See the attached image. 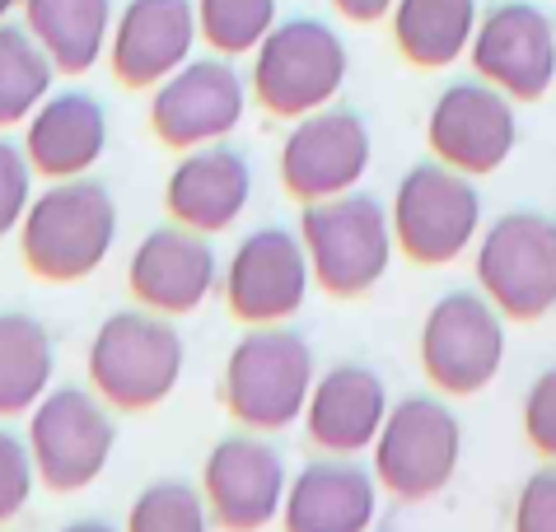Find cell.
<instances>
[{"label":"cell","mask_w":556,"mask_h":532,"mask_svg":"<svg viewBox=\"0 0 556 532\" xmlns=\"http://www.w3.org/2000/svg\"><path fill=\"white\" fill-rule=\"evenodd\" d=\"M117 243V201L89 174L56 178L28 201L20 220V253L38 280L75 286L94 276Z\"/></svg>","instance_id":"obj_1"},{"label":"cell","mask_w":556,"mask_h":532,"mask_svg":"<svg viewBox=\"0 0 556 532\" xmlns=\"http://www.w3.org/2000/svg\"><path fill=\"white\" fill-rule=\"evenodd\" d=\"M314 379L318 373H314L308 341L281 322H267V327H249L235 341V351L225 359L220 397H225V411L243 430L271 434L304 420Z\"/></svg>","instance_id":"obj_2"},{"label":"cell","mask_w":556,"mask_h":532,"mask_svg":"<svg viewBox=\"0 0 556 532\" xmlns=\"http://www.w3.org/2000/svg\"><path fill=\"white\" fill-rule=\"evenodd\" d=\"M182 359L188 346L164 313L122 308L89 341V383L117 411H150L178 388Z\"/></svg>","instance_id":"obj_3"},{"label":"cell","mask_w":556,"mask_h":532,"mask_svg":"<svg viewBox=\"0 0 556 532\" xmlns=\"http://www.w3.org/2000/svg\"><path fill=\"white\" fill-rule=\"evenodd\" d=\"M351 56L342 34L328 20L295 14V20H276V28L257 42L249 89L271 117H304L328 107L346 85Z\"/></svg>","instance_id":"obj_4"},{"label":"cell","mask_w":556,"mask_h":532,"mask_svg":"<svg viewBox=\"0 0 556 532\" xmlns=\"http://www.w3.org/2000/svg\"><path fill=\"white\" fill-rule=\"evenodd\" d=\"M300 243L308 253L314 286H323L332 300H355L375 290L397 248L389 211L365 192L308 201L300 215Z\"/></svg>","instance_id":"obj_5"},{"label":"cell","mask_w":556,"mask_h":532,"mask_svg":"<svg viewBox=\"0 0 556 532\" xmlns=\"http://www.w3.org/2000/svg\"><path fill=\"white\" fill-rule=\"evenodd\" d=\"M28 453H34L38 481L56 495H75L103 477L117 444V426L108 402L85 388H48L42 402L28 411Z\"/></svg>","instance_id":"obj_6"},{"label":"cell","mask_w":556,"mask_h":532,"mask_svg":"<svg viewBox=\"0 0 556 532\" xmlns=\"http://www.w3.org/2000/svg\"><path fill=\"white\" fill-rule=\"evenodd\" d=\"M393 243L403 248L412 262L421 266H444L468 253L482 225V192L472 187L468 174L450 164H416L407 178L397 182L393 206Z\"/></svg>","instance_id":"obj_7"},{"label":"cell","mask_w":556,"mask_h":532,"mask_svg":"<svg viewBox=\"0 0 556 532\" xmlns=\"http://www.w3.org/2000/svg\"><path fill=\"white\" fill-rule=\"evenodd\" d=\"M463 458L458 416L440 397H403L389 406L375 440V477L397 499H430L454 481Z\"/></svg>","instance_id":"obj_8"},{"label":"cell","mask_w":556,"mask_h":532,"mask_svg":"<svg viewBox=\"0 0 556 532\" xmlns=\"http://www.w3.org/2000/svg\"><path fill=\"white\" fill-rule=\"evenodd\" d=\"M482 294L505 318L538 322L556 308V220L538 211H509L477 248Z\"/></svg>","instance_id":"obj_9"},{"label":"cell","mask_w":556,"mask_h":532,"mask_svg":"<svg viewBox=\"0 0 556 532\" xmlns=\"http://www.w3.org/2000/svg\"><path fill=\"white\" fill-rule=\"evenodd\" d=\"M505 365V313L477 290L435 300L421 327V369L450 397H472Z\"/></svg>","instance_id":"obj_10"},{"label":"cell","mask_w":556,"mask_h":532,"mask_svg":"<svg viewBox=\"0 0 556 532\" xmlns=\"http://www.w3.org/2000/svg\"><path fill=\"white\" fill-rule=\"evenodd\" d=\"M249 80L229 56H192L150 89V131L168 150L215 145L249 113Z\"/></svg>","instance_id":"obj_11"},{"label":"cell","mask_w":556,"mask_h":532,"mask_svg":"<svg viewBox=\"0 0 556 532\" xmlns=\"http://www.w3.org/2000/svg\"><path fill=\"white\" fill-rule=\"evenodd\" d=\"M472 71L515 103H538L556 85V24L533 0H501L477 20Z\"/></svg>","instance_id":"obj_12"},{"label":"cell","mask_w":556,"mask_h":532,"mask_svg":"<svg viewBox=\"0 0 556 532\" xmlns=\"http://www.w3.org/2000/svg\"><path fill=\"white\" fill-rule=\"evenodd\" d=\"M426 140L440 164L458 168L468 178H486L515 154L519 140V117L515 99L501 93L496 85L477 80H454L450 89L430 103L426 117Z\"/></svg>","instance_id":"obj_13"},{"label":"cell","mask_w":556,"mask_h":532,"mask_svg":"<svg viewBox=\"0 0 556 532\" xmlns=\"http://www.w3.org/2000/svg\"><path fill=\"white\" fill-rule=\"evenodd\" d=\"M290 477L286 458L262 434H229L206 453L202 467V495L211 509V523L225 532H262L281 519Z\"/></svg>","instance_id":"obj_14"},{"label":"cell","mask_w":556,"mask_h":532,"mask_svg":"<svg viewBox=\"0 0 556 532\" xmlns=\"http://www.w3.org/2000/svg\"><path fill=\"white\" fill-rule=\"evenodd\" d=\"M308 286H314V271H308L300 233L281 225L253 229L225 266V304L249 327L295 318L308 300Z\"/></svg>","instance_id":"obj_15"},{"label":"cell","mask_w":556,"mask_h":532,"mask_svg":"<svg viewBox=\"0 0 556 532\" xmlns=\"http://www.w3.org/2000/svg\"><path fill=\"white\" fill-rule=\"evenodd\" d=\"M369 127L351 107H318L295 117V131L281 145V182L295 201H328L355 192L369 168Z\"/></svg>","instance_id":"obj_16"},{"label":"cell","mask_w":556,"mask_h":532,"mask_svg":"<svg viewBox=\"0 0 556 532\" xmlns=\"http://www.w3.org/2000/svg\"><path fill=\"white\" fill-rule=\"evenodd\" d=\"M197 38V0H127L108 38L113 80L122 89H154L182 61H192Z\"/></svg>","instance_id":"obj_17"},{"label":"cell","mask_w":556,"mask_h":532,"mask_svg":"<svg viewBox=\"0 0 556 532\" xmlns=\"http://www.w3.org/2000/svg\"><path fill=\"white\" fill-rule=\"evenodd\" d=\"M127 286L141 308H154L164 318H182V313L202 308L211 300V290L220 286V262H215V248L206 243V233L174 220L164 229H150L136 243Z\"/></svg>","instance_id":"obj_18"},{"label":"cell","mask_w":556,"mask_h":532,"mask_svg":"<svg viewBox=\"0 0 556 532\" xmlns=\"http://www.w3.org/2000/svg\"><path fill=\"white\" fill-rule=\"evenodd\" d=\"M389 406V388L369 365H332L314 379V393L304 406V430L332 458H355V453L375 448Z\"/></svg>","instance_id":"obj_19"},{"label":"cell","mask_w":556,"mask_h":532,"mask_svg":"<svg viewBox=\"0 0 556 532\" xmlns=\"http://www.w3.org/2000/svg\"><path fill=\"white\" fill-rule=\"evenodd\" d=\"M253 197V168L239 150L229 145H197L182 150L178 168L164 182V206L178 225H188L197 233H225L243 215Z\"/></svg>","instance_id":"obj_20"},{"label":"cell","mask_w":556,"mask_h":532,"mask_svg":"<svg viewBox=\"0 0 556 532\" xmlns=\"http://www.w3.org/2000/svg\"><path fill=\"white\" fill-rule=\"evenodd\" d=\"M379 514V477L351 458H323L295 472L281 505L286 532H369Z\"/></svg>","instance_id":"obj_21"},{"label":"cell","mask_w":556,"mask_h":532,"mask_svg":"<svg viewBox=\"0 0 556 532\" xmlns=\"http://www.w3.org/2000/svg\"><path fill=\"white\" fill-rule=\"evenodd\" d=\"M108 150V113L94 93L61 89L48 93L24 122V154L48 182L89 174Z\"/></svg>","instance_id":"obj_22"},{"label":"cell","mask_w":556,"mask_h":532,"mask_svg":"<svg viewBox=\"0 0 556 532\" xmlns=\"http://www.w3.org/2000/svg\"><path fill=\"white\" fill-rule=\"evenodd\" d=\"M24 28L52 56L56 75H89L108 56L113 0H24Z\"/></svg>","instance_id":"obj_23"},{"label":"cell","mask_w":556,"mask_h":532,"mask_svg":"<svg viewBox=\"0 0 556 532\" xmlns=\"http://www.w3.org/2000/svg\"><path fill=\"white\" fill-rule=\"evenodd\" d=\"M477 20H482L477 0H397L389 10L397 52L421 71H444L468 56Z\"/></svg>","instance_id":"obj_24"},{"label":"cell","mask_w":556,"mask_h":532,"mask_svg":"<svg viewBox=\"0 0 556 532\" xmlns=\"http://www.w3.org/2000/svg\"><path fill=\"white\" fill-rule=\"evenodd\" d=\"M52 332L28 313H0V420L28 416L52 388Z\"/></svg>","instance_id":"obj_25"},{"label":"cell","mask_w":556,"mask_h":532,"mask_svg":"<svg viewBox=\"0 0 556 532\" xmlns=\"http://www.w3.org/2000/svg\"><path fill=\"white\" fill-rule=\"evenodd\" d=\"M56 66L24 24H0V131L24 127L34 107L52 93Z\"/></svg>","instance_id":"obj_26"},{"label":"cell","mask_w":556,"mask_h":532,"mask_svg":"<svg viewBox=\"0 0 556 532\" xmlns=\"http://www.w3.org/2000/svg\"><path fill=\"white\" fill-rule=\"evenodd\" d=\"M276 0H197V28L215 56H249L276 28Z\"/></svg>","instance_id":"obj_27"},{"label":"cell","mask_w":556,"mask_h":532,"mask_svg":"<svg viewBox=\"0 0 556 532\" xmlns=\"http://www.w3.org/2000/svg\"><path fill=\"white\" fill-rule=\"evenodd\" d=\"M127 532H211L206 495L192 491L188 481H154L136 495Z\"/></svg>","instance_id":"obj_28"},{"label":"cell","mask_w":556,"mask_h":532,"mask_svg":"<svg viewBox=\"0 0 556 532\" xmlns=\"http://www.w3.org/2000/svg\"><path fill=\"white\" fill-rule=\"evenodd\" d=\"M28 201H34V164H28L24 145L0 136V243L20 229Z\"/></svg>","instance_id":"obj_29"},{"label":"cell","mask_w":556,"mask_h":532,"mask_svg":"<svg viewBox=\"0 0 556 532\" xmlns=\"http://www.w3.org/2000/svg\"><path fill=\"white\" fill-rule=\"evenodd\" d=\"M34 481H38V467H34V453H28V440H20L14 430H0V523H10L28 505Z\"/></svg>","instance_id":"obj_30"},{"label":"cell","mask_w":556,"mask_h":532,"mask_svg":"<svg viewBox=\"0 0 556 532\" xmlns=\"http://www.w3.org/2000/svg\"><path fill=\"white\" fill-rule=\"evenodd\" d=\"M523 434L543 458L556 463V365L538 373L523 397Z\"/></svg>","instance_id":"obj_31"},{"label":"cell","mask_w":556,"mask_h":532,"mask_svg":"<svg viewBox=\"0 0 556 532\" xmlns=\"http://www.w3.org/2000/svg\"><path fill=\"white\" fill-rule=\"evenodd\" d=\"M515 532H556V463L538 467L523 481L519 505H515Z\"/></svg>","instance_id":"obj_32"},{"label":"cell","mask_w":556,"mask_h":532,"mask_svg":"<svg viewBox=\"0 0 556 532\" xmlns=\"http://www.w3.org/2000/svg\"><path fill=\"white\" fill-rule=\"evenodd\" d=\"M397 0H332V10L351 24H375V20H389V10Z\"/></svg>","instance_id":"obj_33"},{"label":"cell","mask_w":556,"mask_h":532,"mask_svg":"<svg viewBox=\"0 0 556 532\" xmlns=\"http://www.w3.org/2000/svg\"><path fill=\"white\" fill-rule=\"evenodd\" d=\"M61 532H117L113 523H99V519H80V523H66Z\"/></svg>","instance_id":"obj_34"},{"label":"cell","mask_w":556,"mask_h":532,"mask_svg":"<svg viewBox=\"0 0 556 532\" xmlns=\"http://www.w3.org/2000/svg\"><path fill=\"white\" fill-rule=\"evenodd\" d=\"M20 5H24V0H0V24H5V20H10V14H14V10H20Z\"/></svg>","instance_id":"obj_35"}]
</instances>
